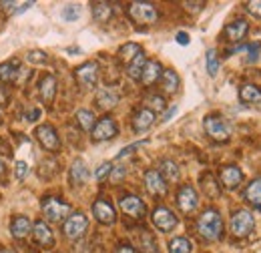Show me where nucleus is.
I'll list each match as a JSON object with an SVG mask.
<instances>
[{"label":"nucleus","mask_w":261,"mask_h":253,"mask_svg":"<svg viewBox=\"0 0 261 253\" xmlns=\"http://www.w3.org/2000/svg\"><path fill=\"white\" fill-rule=\"evenodd\" d=\"M31 229H33V223L29 217H14V221L10 225V231H12V235L14 237H18V239H22V237H27L29 233H31Z\"/></svg>","instance_id":"24"},{"label":"nucleus","mask_w":261,"mask_h":253,"mask_svg":"<svg viewBox=\"0 0 261 253\" xmlns=\"http://www.w3.org/2000/svg\"><path fill=\"white\" fill-rule=\"evenodd\" d=\"M159 77H161V64L157 63V61H147L145 68H143V74H141V81L149 87V85H153Z\"/></svg>","instance_id":"22"},{"label":"nucleus","mask_w":261,"mask_h":253,"mask_svg":"<svg viewBox=\"0 0 261 253\" xmlns=\"http://www.w3.org/2000/svg\"><path fill=\"white\" fill-rule=\"evenodd\" d=\"M197 231H199V235H201L203 239L215 241V239L221 235V231H223L221 215H219L217 211H213V209L205 211V213L199 217V221H197Z\"/></svg>","instance_id":"1"},{"label":"nucleus","mask_w":261,"mask_h":253,"mask_svg":"<svg viewBox=\"0 0 261 253\" xmlns=\"http://www.w3.org/2000/svg\"><path fill=\"white\" fill-rule=\"evenodd\" d=\"M147 105L151 107L149 111H163L165 109V100L161 98V96H155V95L147 98Z\"/></svg>","instance_id":"39"},{"label":"nucleus","mask_w":261,"mask_h":253,"mask_svg":"<svg viewBox=\"0 0 261 253\" xmlns=\"http://www.w3.org/2000/svg\"><path fill=\"white\" fill-rule=\"evenodd\" d=\"M87 227H89V221H87V217L83 215V213H74V215H70L65 223V235L68 239H79V237H83L85 235V231H87Z\"/></svg>","instance_id":"8"},{"label":"nucleus","mask_w":261,"mask_h":253,"mask_svg":"<svg viewBox=\"0 0 261 253\" xmlns=\"http://www.w3.org/2000/svg\"><path fill=\"white\" fill-rule=\"evenodd\" d=\"M27 117H29V121H36V119L40 117V109H33V111H31Z\"/></svg>","instance_id":"47"},{"label":"nucleus","mask_w":261,"mask_h":253,"mask_svg":"<svg viewBox=\"0 0 261 253\" xmlns=\"http://www.w3.org/2000/svg\"><path fill=\"white\" fill-rule=\"evenodd\" d=\"M130 18L139 24H153L157 20V10L155 6L147 4V2H133L129 6Z\"/></svg>","instance_id":"3"},{"label":"nucleus","mask_w":261,"mask_h":253,"mask_svg":"<svg viewBox=\"0 0 261 253\" xmlns=\"http://www.w3.org/2000/svg\"><path fill=\"white\" fill-rule=\"evenodd\" d=\"M145 64H147V59L143 57V53L133 61V63L127 66V70H129V77L130 79H141V74H143V68H145Z\"/></svg>","instance_id":"32"},{"label":"nucleus","mask_w":261,"mask_h":253,"mask_svg":"<svg viewBox=\"0 0 261 253\" xmlns=\"http://www.w3.org/2000/svg\"><path fill=\"white\" fill-rule=\"evenodd\" d=\"M89 167H87V163L83 161V159H76L72 165H70V181H72V185H83V183H87L89 181Z\"/></svg>","instance_id":"16"},{"label":"nucleus","mask_w":261,"mask_h":253,"mask_svg":"<svg viewBox=\"0 0 261 253\" xmlns=\"http://www.w3.org/2000/svg\"><path fill=\"white\" fill-rule=\"evenodd\" d=\"M133 239H135V245L141 253H157V249H159L155 237L149 231H137L133 235Z\"/></svg>","instance_id":"14"},{"label":"nucleus","mask_w":261,"mask_h":253,"mask_svg":"<svg viewBox=\"0 0 261 253\" xmlns=\"http://www.w3.org/2000/svg\"><path fill=\"white\" fill-rule=\"evenodd\" d=\"M175 113H177V107H171V109H169V113H165V117H163L165 123H167V121H169V119H171Z\"/></svg>","instance_id":"49"},{"label":"nucleus","mask_w":261,"mask_h":253,"mask_svg":"<svg viewBox=\"0 0 261 253\" xmlns=\"http://www.w3.org/2000/svg\"><path fill=\"white\" fill-rule=\"evenodd\" d=\"M247 10H249V14H253L255 18H261V0L247 2Z\"/></svg>","instance_id":"41"},{"label":"nucleus","mask_w":261,"mask_h":253,"mask_svg":"<svg viewBox=\"0 0 261 253\" xmlns=\"http://www.w3.org/2000/svg\"><path fill=\"white\" fill-rule=\"evenodd\" d=\"M255 227V221H253V215L247 211V209H241L237 213H233L231 217V233L235 237H245L253 231Z\"/></svg>","instance_id":"2"},{"label":"nucleus","mask_w":261,"mask_h":253,"mask_svg":"<svg viewBox=\"0 0 261 253\" xmlns=\"http://www.w3.org/2000/svg\"><path fill=\"white\" fill-rule=\"evenodd\" d=\"M111 171H113V167H111V163H102L100 167L97 169V173H95V177H97L98 181H102V179H107L109 175H111Z\"/></svg>","instance_id":"40"},{"label":"nucleus","mask_w":261,"mask_h":253,"mask_svg":"<svg viewBox=\"0 0 261 253\" xmlns=\"http://www.w3.org/2000/svg\"><path fill=\"white\" fill-rule=\"evenodd\" d=\"M117 103H119V95H117V93H113V91H98V95H97L98 109L109 111V109H113Z\"/></svg>","instance_id":"25"},{"label":"nucleus","mask_w":261,"mask_h":253,"mask_svg":"<svg viewBox=\"0 0 261 253\" xmlns=\"http://www.w3.org/2000/svg\"><path fill=\"white\" fill-rule=\"evenodd\" d=\"M34 135H36V139L40 141V145H42L46 151H59V147H61V141H59V135H57V131H55V129H53L50 125L36 127Z\"/></svg>","instance_id":"7"},{"label":"nucleus","mask_w":261,"mask_h":253,"mask_svg":"<svg viewBox=\"0 0 261 253\" xmlns=\"http://www.w3.org/2000/svg\"><path fill=\"white\" fill-rule=\"evenodd\" d=\"M0 253H14L12 249H0Z\"/></svg>","instance_id":"50"},{"label":"nucleus","mask_w":261,"mask_h":253,"mask_svg":"<svg viewBox=\"0 0 261 253\" xmlns=\"http://www.w3.org/2000/svg\"><path fill=\"white\" fill-rule=\"evenodd\" d=\"M153 223H155V227L157 229H161V231H173L175 227H177V217H175V213L173 211H169L167 207H159V209H155V213H153Z\"/></svg>","instance_id":"9"},{"label":"nucleus","mask_w":261,"mask_h":253,"mask_svg":"<svg viewBox=\"0 0 261 253\" xmlns=\"http://www.w3.org/2000/svg\"><path fill=\"white\" fill-rule=\"evenodd\" d=\"M177 205H179V209H181L183 213H191V211H195V207H197L195 189L189 187V185L181 187L179 193H177Z\"/></svg>","instance_id":"10"},{"label":"nucleus","mask_w":261,"mask_h":253,"mask_svg":"<svg viewBox=\"0 0 261 253\" xmlns=\"http://www.w3.org/2000/svg\"><path fill=\"white\" fill-rule=\"evenodd\" d=\"M245 199L253 205V207H257L261 211V179H255L249 187H247V191H245Z\"/></svg>","instance_id":"27"},{"label":"nucleus","mask_w":261,"mask_h":253,"mask_svg":"<svg viewBox=\"0 0 261 253\" xmlns=\"http://www.w3.org/2000/svg\"><path fill=\"white\" fill-rule=\"evenodd\" d=\"M76 121H79L81 129H85V131H93L95 129V115L91 111H87V109H81L76 113Z\"/></svg>","instance_id":"31"},{"label":"nucleus","mask_w":261,"mask_h":253,"mask_svg":"<svg viewBox=\"0 0 261 253\" xmlns=\"http://www.w3.org/2000/svg\"><path fill=\"white\" fill-rule=\"evenodd\" d=\"M93 16L97 18L98 22H107V20L113 16L111 4H107V2H95V4H93Z\"/></svg>","instance_id":"29"},{"label":"nucleus","mask_w":261,"mask_h":253,"mask_svg":"<svg viewBox=\"0 0 261 253\" xmlns=\"http://www.w3.org/2000/svg\"><path fill=\"white\" fill-rule=\"evenodd\" d=\"M27 59H29V63L33 64H44L46 63V53H42V50H31Z\"/></svg>","instance_id":"38"},{"label":"nucleus","mask_w":261,"mask_h":253,"mask_svg":"<svg viewBox=\"0 0 261 253\" xmlns=\"http://www.w3.org/2000/svg\"><path fill=\"white\" fill-rule=\"evenodd\" d=\"M33 231H34V239H36V243H38V245H42V247H50V245L55 243V237H53V233H50L48 225H46L44 221L34 223Z\"/></svg>","instance_id":"18"},{"label":"nucleus","mask_w":261,"mask_h":253,"mask_svg":"<svg viewBox=\"0 0 261 253\" xmlns=\"http://www.w3.org/2000/svg\"><path fill=\"white\" fill-rule=\"evenodd\" d=\"M4 173V165H2V161H0V175Z\"/></svg>","instance_id":"51"},{"label":"nucleus","mask_w":261,"mask_h":253,"mask_svg":"<svg viewBox=\"0 0 261 253\" xmlns=\"http://www.w3.org/2000/svg\"><path fill=\"white\" fill-rule=\"evenodd\" d=\"M179 87V77L175 70H165L163 72V89L167 93H175Z\"/></svg>","instance_id":"33"},{"label":"nucleus","mask_w":261,"mask_h":253,"mask_svg":"<svg viewBox=\"0 0 261 253\" xmlns=\"http://www.w3.org/2000/svg\"><path fill=\"white\" fill-rule=\"evenodd\" d=\"M115 135H117V125H115L113 119L105 117V119H100L98 123H95V129H93V139H95V141H109V139H113Z\"/></svg>","instance_id":"12"},{"label":"nucleus","mask_w":261,"mask_h":253,"mask_svg":"<svg viewBox=\"0 0 261 253\" xmlns=\"http://www.w3.org/2000/svg\"><path fill=\"white\" fill-rule=\"evenodd\" d=\"M27 173H29V165H27L24 161H18V163H16V177H18V179H24Z\"/></svg>","instance_id":"43"},{"label":"nucleus","mask_w":261,"mask_h":253,"mask_svg":"<svg viewBox=\"0 0 261 253\" xmlns=\"http://www.w3.org/2000/svg\"><path fill=\"white\" fill-rule=\"evenodd\" d=\"M0 6L6 8V12H10V14H20L27 8H31L33 2H0Z\"/></svg>","instance_id":"35"},{"label":"nucleus","mask_w":261,"mask_h":253,"mask_svg":"<svg viewBox=\"0 0 261 253\" xmlns=\"http://www.w3.org/2000/svg\"><path fill=\"white\" fill-rule=\"evenodd\" d=\"M61 16H63L65 22H74V20H79V18H81L79 6H65V8L61 10Z\"/></svg>","instance_id":"37"},{"label":"nucleus","mask_w":261,"mask_h":253,"mask_svg":"<svg viewBox=\"0 0 261 253\" xmlns=\"http://www.w3.org/2000/svg\"><path fill=\"white\" fill-rule=\"evenodd\" d=\"M183 6H185V8H191L193 12H197V10H201L205 4H203V2H185Z\"/></svg>","instance_id":"46"},{"label":"nucleus","mask_w":261,"mask_h":253,"mask_svg":"<svg viewBox=\"0 0 261 253\" xmlns=\"http://www.w3.org/2000/svg\"><path fill=\"white\" fill-rule=\"evenodd\" d=\"M121 209L130 217H143L145 215V203L137 195H127L121 199Z\"/></svg>","instance_id":"13"},{"label":"nucleus","mask_w":261,"mask_h":253,"mask_svg":"<svg viewBox=\"0 0 261 253\" xmlns=\"http://www.w3.org/2000/svg\"><path fill=\"white\" fill-rule=\"evenodd\" d=\"M115 253H135V249H133V247H129V245H119Z\"/></svg>","instance_id":"48"},{"label":"nucleus","mask_w":261,"mask_h":253,"mask_svg":"<svg viewBox=\"0 0 261 253\" xmlns=\"http://www.w3.org/2000/svg\"><path fill=\"white\" fill-rule=\"evenodd\" d=\"M245 34H247V22L245 20H235V22L225 27V36L231 42H239Z\"/></svg>","instance_id":"20"},{"label":"nucleus","mask_w":261,"mask_h":253,"mask_svg":"<svg viewBox=\"0 0 261 253\" xmlns=\"http://www.w3.org/2000/svg\"><path fill=\"white\" fill-rule=\"evenodd\" d=\"M207 72L211 74V77H215L217 74V70H219V59H217V50L215 48H211V50H207Z\"/></svg>","instance_id":"36"},{"label":"nucleus","mask_w":261,"mask_h":253,"mask_svg":"<svg viewBox=\"0 0 261 253\" xmlns=\"http://www.w3.org/2000/svg\"><path fill=\"white\" fill-rule=\"evenodd\" d=\"M123 177H125V167H117V169H113V173H111L113 183H119Z\"/></svg>","instance_id":"44"},{"label":"nucleus","mask_w":261,"mask_h":253,"mask_svg":"<svg viewBox=\"0 0 261 253\" xmlns=\"http://www.w3.org/2000/svg\"><path fill=\"white\" fill-rule=\"evenodd\" d=\"M141 145H145V141H139V143H133V145H129V147H125L121 153H119V159H125V157H129V153H133L135 149H139Z\"/></svg>","instance_id":"42"},{"label":"nucleus","mask_w":261,"mask_h":253,"mask_svg":"<svg viewBox=\"0 0 261 253\" xmlns=\"http://www.w3.org/2000/svg\"><path fill=\"white\" fill-rule=\"evenodd\" d=\"M241 179H243V173H241V169L239 167H225V169H221V183L227 187V189H235L239 183H241Z\"/></svg>","instance_id":"19"},{"label":"nucleus","mask_w":261,"mask_h":253,"mask_svg":"<svg viewBox=\"0 0 261 253\" xmlns=\"http://www.w3.org/2000/svg\"><path fill=\"white\" fill-rule=\"evenodd\" d=\"M57 95V81L53 74H46L42 81H40V96L44 103H53V98Z\"/></svg>","instance_id":"23"},{"label":"nucleus","mask_w":261,"mask_h":253,"mask_svg":"<svg viewBox=\"0 0 261 253\" xmlns=\"http://www.w3.org/2000/svg\"><path fill=\"white\" fill-rule=\"evenodd\" d=\"M161 177H167L169 181H177L179 179V167L173 161H163L161 163Z\"/></svg>","instance_id":"34"},{"label":"nucleus","mask_w":261,"mask_h":253,"mask_svg":"<svg viewBox=\"0 0 261 253\" xmlns=\"http://www.w3.org/2000/svg\"><path fill=\"white\" fill-rule=\"evenodd\" d=\"M155 123V113L153 111H149V109H141L137 115H135V119H133V129L137 131V133H145L147 129H151Z\"/></svg>","instance_id":"17"},{"label":"nucleus","mask_w":261,"mask_h":253,"mask_svg":"<svg viewBox=\"0 0 261 253\" xmlns=\"http://www.w3.org/2000/svg\"><path fill=\"white\" fill-rule=\"evenodd\" d=\"M145 187H147V191L151 195H155V197H163L165 193H167V183H165V179L161 177L159 171H147V175H145Z\"/></svg>","instance_id":"11"},{"label":"nucleus","mask_w":261,"mask_h":253,"mask_svg":"<svg viewBox=\"0 0 261 253\" xmlns=\"http://www.w3.org/2000/svg\"><path fill=\"white\" fill-rule=\"evenodd\" d=\"M191 249H193V243L187 237H175L169 243V251L171 253H191Z\"/></svg>","instance_id":"30"},{"label":"nucleus","mask_w":261,"mask_h":253,"mask_svg":"<svg viewBox=\"0 0 261 253\" xmlns=\"http://www.w3.org/2000/svg\"><path fill=\"white\" fill-rule=\"evenodd\" d=\"M177 42L183 44V46L189 44V34H187V32H177Z\"/></svg>","instance_id":"45"},{"label":"nucleus","mask_w":261,"mask_h":253,"mask_svg":"<svg viewBox=\"0 0 261 253\" xmlns=\"http://www.w3.org/2000/svg\"><path fill=\"white\" fill-rule=\"evenodd\" d=\"M93 213H95V217H97L100 223H105V225H111V223L115 221V209H113V205L109 203V201H105V199H98L97 203L93 205Z\"/></svg>","instance_id":"15"},{"label":"nucleus","mask_w":261,"mask_h":253,"mask_svg":"<svg viewBox=\"0 0 261 253\" xmlns=\"http://www.w3.org/2000/svg\"><path fill=\"white\" fill-rule=\"evenodd\" d=\"M18 74H22V70H20V64L16 61L0 64V81L2 83H12L18 79Z\"/></svg>","instance_id":"21"},{"label":"nucleus","mask_w":261,"mask_h":253,"mask_svg":"<svg viewBox=\"0 0 261 253\" xmlns=\"http://www.w3.org/2000/svg\"><path fill=\"white\" fill-rule=\"evenodd\" d=\"M205 131H207V135H209L211 139H215V141H227V137H229L227 123H225L221 117H217V115H211V117L205 119Z\"/></svg>","instance_id":"6"},{"label":"nucleus","mask_w":261,"mask_h":253,"mask_svg":"<svg viewBox=\"0 0 261 253\" xmlns=\"http://www.w3.org/2000/svg\"><path fill=\"white\" fill-rule=\"evenodd\" d=\"M139 55H141V46L135 44V42H129V44L121 46V50H119V59H121V63H125L127 66H129Z\"/></svg>","instance_id":"26"},{"label":"nucleus","mask_w":261,"mask_h":253,"mask_svg":"<svg viewBox=\"0 0 261 253\" xmlns=\"http://www.w3.org/2000/svg\"><path fill=\"white\" fill-rule=\"evenodd\" d=\"M239 98L243 103H259L261 100V89H257L255 85H245L239 91Z\"/></svg>","instance_id":"28"},{"label":"nucleus","mask_w":261,"mask_h":253,"mask_svg":"<svg viewBox=\"0 0 261 253\" xmlns=\"http://www.w3.org/2000/svg\"><path fill=\"white\" fill-rule=\"evenodd\" d=\"M76 81L83 89L91 91L97 87L98 81V64L97 63H85L83 66L76 68Z\"/></svg>","instance_id":"5"},{"label":"nucleus","mask_w":261,"mask_h":253,"mask_svg":"<svg viewBox=\"0 0 261 253\" xmlns=\"http://www.w3.org/2000/svg\"><path fill=\"white\" fill-rule=\"evenodd\" d=\"M42 213H44V217H46L48 221H61V219H65L66 215L70 213V207L66 205L65 201L50 197V199H44V203H42Z\"/></svg>","instance_id":"4"}]
</instances>
